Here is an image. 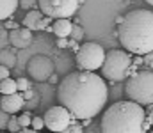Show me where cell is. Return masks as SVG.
Listing matches in <instances>:
<instances>
[{"label": "cell", "mask_w": 153, "mask_h": 133, "mask_svg": "<svg viewBox=\"0 0 153 133\" xmlns=\"http://www.w3.org/2000/svg\"><path fill=\"white\" fill-rule=\"evenodd\" d=\"M146 133H152V132H146Z\"/></svg>", "instance_id": "cell-36"}, {"label": "cell", "mask_w": 153, "mask_h": 133, "mask_svg": "<svg viewBox=\"0 0 153 133\" xmlns=\"http://www.w3.org/2000/svg\"><path fill=\"white\" fill-rule=\"evenodd\" d=\"M38 103H39V96L36 94V96H34L32 99L25 101V105H23V107H29V108H36V107H38Z\"/></svg>", "instance_id": "cell-26"}, {"label": "cell", "mask_w": 153, "mask_h": 133, "mask_svg": "<svg viewBox=\"0 0 153 133\" xmlns=\"http://www.w3.org/2000/svg\"><path fill=\"white\" fill-rule=\"evenodd\" d=\"M0 66L11 69L16 66V51L13 48H4L0 50Z\"/></svg>", "instance_id": "cell-15"}, {"label": "cell", "mask_w": 153, "mask_h": 133, "mask_svg": "<svg viewBox=\"0 0 153 133\" xmlns=\"http://www.w3.org/2000/svg\"><path fill=\"white\" fill-rule=\"evenodd\" d=\"M109 89L105 80L93 71H73L59 82L57 101L73 119H93L103 110Z\"/></svg>", "instance_id": "cell-1"}, {"label": "cell", "mask_w": 153, "mask_h": 133, "mask_svg": "<svg viewBox=\"0 0 153 133\" xmlns=\"http://www.w3.org/2000/svg\"><path fill=\"white\" fill-rule=\"evenodd\" d=\"M0 92H2V96H5V94H14V92H18L16 90V82L11 78V76H7V78H4L2 82H0Z\"/></svg>", "instance_id": "cell-16"}, {"label": "cell", "mask_w": 153, "mask_h": 133, "mask_svg": "<svg viewBox=\"0 0 153 133\" xmlns=\"http://www.w3.org/2000/svg\"><path fill=\"white\" fill-rule=\"evenodd\" d=\"M146 4H148V5H152V4H153V0H146Z\"/></svg>", "instance_id": "cell-35"}, {"label": "cell", "mask_w": 153, "mask_h": 133, "mask_svg": "<svg viewBox=\"0 0 153 133\" xmlns=\"http://www.w3.org/2000/svg\"><path fill=\"white\" fill-rule=\"evenodd\" d=\"M100 69H102V78H107L111 82L126 80L132 73H135L132 53L119 50V48H112V50L105 51V57H103Z\"/></svg>", "instance_id": "cell-4"}, {"label": "cell", "mask_w": 153, "mask_h": 133, "mask_svg": "<svg viewBox=\"0 0 153 133\" xmlns=\"http://www.w3.org/2000/svg\"><path fill=\"white\" fill-rule=\"evenodd\" d=\"M105 57V50L103 46H100L98 43L87 41V43L80 44L78 50L75 51V62L78 71H96L102 68Z\"/></svg>", "instance_id": "cell-6"}, {"label": "cell", "mask_w": 153, "mask_h": 133, "mask_svg": "<svg viewBox=\"0 0 153 133\" xmlns=\"http://www.w3.org/2000/svg\"><path fill=\"white\" fill-rule=\"evenodd\" d=\"M32 41H34V34L29 29H25V27H18V29H14V30L9 32V43L16 50L29 48L32 44Z\"/></svg>", "instance_id": "cell-11"}, {"label": "cell", "mask_w": 153, "mask_h": 133, "mask_svg": "<svg viewBox=\"0 0 153 133\" xmlns=\"http://www.w3.org/2000/svg\"><path fill=\"white\" fill-rule=\"evenodd\" d=\"M70 39H73V41H76V43H80V41L84 39V27H80V25L73 23L71 32H70Z\"/></svg>", "instance_id": "cell-17"}, {"label": "cell", "mask_w": 153, "mask_h": 133, "mask_svg": "<svg viewBox=\"0 0 153 133\" xmlns=\"http://www.w3.org/2000/svg\"><path fill=\"white\" fill-rule=\"evenodd\" d=\"M16 119H18L20 128H30V119H32V114H30V112H23V114H22V115H18Z\"/></svg>", "instance_id": "cell-18"}, {"label": "cell", "mask_w": 153, "mask_h": 133, "mask_svg": "<svg viewBox=\"0 0 153 133\" xmlns=\"http://www.w3.org/2000/svg\"><path fill=\"white\" fill-rule=\"evenodd\" d=\"M16 82V90L18 92H23V90H27V89L32 87V84H30V80L29 78H25V76H20L18 80H14Z\"/></svg>", "instance_id": "cell-19"}, {"label": "cell", "mask_w": 153, "mask_h": 133, "mask_svg": "<svg viewBox=\"0 0 153 133\" xmlns=\"http://www.w3.org/2000/svg\"><path fill=\"white\" fill-rule=\"evenodd\" d=\"M7 121H9V114H5L4 110H0V130H5Z\"/></svg>", "instance_id": "cell-25"}, {"label": "cell", "mask_w": 153, "mask_h": 133, "mask_svg": "<svg viewBox=\"0 0 153 133\" xmlns=\"http://www.w3.org/2000/svg\"><path fill=\"white\" fill-rule=\"evenodd\" d=\"M5 130L9 133H18L22 128H20V124H18V119H16V115H13V117H9V121H7V126H5Z\"/></svg>", "instance_id": "cell-20"}, {"label": "cell", "mask_w": 153, "mask_h": 133, "mask_svg": "<svg viewBox=\"0 0 153 133\" xmlns=\"http://www.w3.org/2000/svg\"><path fill=\"white\" fill-rule=\"evenodd\" d=\"M4 25H5V29H9V30L18 29V21H14V20H5V21H4Z\"/></svg>", "instance_id": "cell-27"}, {"label": "cell", "mask_w": 153, "mask_h": 133, "mask_svg": "<svg viewBox=\"0 0 153 133\" xmlns=\"http://www.w3.org/2000/svg\"><path fill=\"white\" fill-rule=\"evenodd\" d=\"M125 94L128 101H134L137 105H152L153 103V73L152 69L135 71L126 78Z\"/></svg>", "instance_id": "cell-5"}, {"label": "cell", "mask_w": 153, "mask_h": 133, "mask_svg": "<svg viewBox=\"0 0 153 133\" xmlns=\"http://www.w3.org/2000/svg\"><path fill=\"white\" fill-rule=\"evenodd\" d=\"M117 39L125 51L146 55L153 51V12L150 9H134L126 12L117 25Z\"/></svg>", "instance_id": "cell-2"}, {"label": "cell", "mask_w": 153, "mask_h": 133, "mask_svg": "<svg viewBox=\"0 0 153 133\" xmlns=\"http://www.w3.org/2000/svg\"><path fill=\"white\" fill-rule=\"evenodd\" d=\"M18 9V0H0V21L9 20Z\"/></svg>", "instance_id": "cell-14"}, {"label": "cell", "mask_w": 153, "mask_h": 133, "mask_svg": "<svg viewBox=\"0 0 153 133\" xmlns=\"http://www.w3.org/2000/svg\"><path fill=\"white\" fill-rule=\"evenodd\" d=\"M7 76H11V69H7V68L0 66V82H2L4 78H7Z\"/></svg>", "instance_id": "cell-28"}, {"label": "cell", "mask_w": 153, "mask_h": 133, "mask_svg": "<svg viewBox=\"0 0 153 133\" xmlns=\"http://www.w3.org/2000/svg\"><path fill=\"white\" fill-rule=\"evenodd\" d=\"M46 82H50V84H59V78H57V76H55V75H50V76H48V80H46Z\"/></svg>", "instance_id": "cell-32"}, {"label": "cell", "mask_w": 153, "mask_h": 133, "mask_svg": "<svg viewBox=\"0 0 153 133\" xmlns=\"http://www.w3.org/2000/svg\"><path fill=\"white\" fill-rule=\"evenodd\" d=\"M73 121H75L73 115H71L64 107H61V105L50 107V108L45 112V115H43V124L53 133L62 132V130L68 128Z\"/></svg>", "instance_id": "cell-8"}, {"label": "cell", "mask_w": 153, "mask_h": 133, "mask_svg": "<svg viewBox=\"0 0 153 133\" xmlns=\"http://www.w3.org/2000/svg\"><path fill=\"white\" fill-rule=\"evenodd\" d=\"M18 133H39V132H34L32 128H22Z\"/></svg>", "instance_id": "cell-33"}, {"label": "cell", "mask_w": 153, "mask_h": 133, "mask_svg": "<svg viewBox=\"0 0 153 133\" xmlns=\"http://www.w3.org/2000/svg\"><path fill=\"white\" fill-rule=\"evenodd\" d=\"M55 44H57V48H68V39H64V37H59Z\"/></svg>", "instance_id": "cell-30"}, {"label": "cell", "mask_w": 153, "mask_h": 133, "mask_svg": "<svg viewBox=\"0 0 153 133\" xmlns=\"http://www.w3.org/2000/svg\"><path fill=\"white\" fill-rule=\"evenodd\" d=\"M59 133H84V128H82V124H80V123L75 119V121H73L68 128H64L62 132H59Z\"/></svg>", "instance_id": "cell-21"}, {"label": "cell", "mask_w": 153, "mask_h": 133, "mask_svg": "<svg viewBox=\"0 0 153 133\" xmlns=\"http://www.w3.org/2000/svg\"><path fill=\"white\" fill-rule=\"evenodd\" d=\"M30 128L34 130V132H41L43 128H45V124H43V117H32L30 119Z\"/></svg>", "instance_id": "cell-23"}, {"label": "cell", "mask_w": 153, "mask_h": 133, "mask_svg": "<svg viewBox=\"0 0 153 133\" xmlns=\"http://www.w3.org/2000/svg\"><path fill=\"white\" fill-rule=\"evenodd\" d=\"M23 105H25V101H23V98H22L20 92L5 94V96H2V99H0V110H4V112L9 114V115L18 114V112L23 108Z\"/></svg>", "instance_id": "cell-12"}, {"label": "cell", "mask_w": 153, "mask_h": 133, "mask_svg": "<svg viewBox=\"0 0 153 133\" xmlns=\"http://www.w3.org/2000/svg\"><path fill=\"white\" fill-rule=\"evenodd\" d=\"M38 11L52 20L71 18L78 11V0H38Z\"/></svg>", "instance_id": "cell-7"}, {"label": "cell", "mask_w": 153, "mask_h": 133, "mask_svg": "<svg viewBox=\"0 0 153 133\" xmlns=\"http://www.w3.org/2000/svg\"><path fill=\"white\" fill-rule=\"evenodd\" d=\"M144 62L148 64V69H152V66H153V55H152V53H146V55H144L143 64H144Z\"/></svg>", "instance_id": "cell-29"}, {"label": "cell", "mask_w": 153, "mask_h": 133, "mask_svg": "<svg viewBox=\"0 0 153 133\" xmlns=\"http://www.w3.org/2000/svg\"><path fill=\"white\" fill-rule=\"evenodd\" d=\"M22 23H23V27L29 29L30 32L46 30V29L50 27V23H52V18L45 16V14H43L41 11H38V9H32V11H27V14H25V18L22 20Z\"/></svg>", "instance_id": "cell-10"}, {"label": "cell", "mask_w": 153, "mask_h": 133, "mask_svg": "<svg viewBox=\"0 0 153 133\" xmlns=\"http://www.w3.org/2000/svg\"><path fill=\"white\" fill-rule=\"evenodd\" d=\"M100 128L102 133H146L150 132V123L141 105L125 99L116 101L103 112Z\"/></svg>", "instance_id": "cell-3"}, {"label": "cell", "mask_w": 153, "mask_h": 133, "mask_svg": "<svg viewBox=\"0 0 153 133\" xmlns=\"http://www.w3.org/2000/svg\"><path fill=\"white\" fill-rule=\"evenodd\" d=\"M71 27H73V23H71L68 18H61V20H55V21L52 23L50 30L57 36V39H59V37L68 39V37H70V32H71Z\"/></svg>", "instance_id": "cell-13"}, {"label": "cell", "mask_w": 153, "mask_h": 133, "mask_svg": "<svg viewBox=\"0 0 153 133\" xmlns=\"http://www.w3.org/2000/svg\"><path fill=\"white\" fill-rule=\"evenodd\" d=\"M18 7H22L25 11H32L38 7V0H18Z\"/></svg>", "instance_id": "cell-22"}, {"label": "cell", "mask_w": 153, "mask_h": 133, "mask_svg": "<svg viewBox=\"0 0 153 133\" xmlns=\"http://www.w3.org/2000/svg\"><path fill=\"white\" fill-rule=\"evenodd\" d=\"M91 123H93V119H84V121H82V124H84V126H89Z\"/></svg>", "instance_id": "cell-34"}, {"label": "cell", "mask_w": 153, "mask_h": 133, "mask_svg": "<svg viewBox=\"0 0 153 133\" xmlns=\"http://www.w3.org/2000/svg\"><path fill=\"white\" fill-rule=\"evenodd\" d=\"M22 94V98H23V101H29V99H32L34 96H36V90L30 87V89H27V90H23V92H20Z\"/></svg>", "instance_id": "cell-24"}, {"label": "cell", "mask_w": 153, "mask_h": 133, "mask_svg": "<svg viewBox=\"0 0 153 133\" xmlns=\"http://www.w3.org/2000/svg\"><path fill=\"white\" fill-rule=\"evenodd\" d=\"M27 75L34 82H46L50 75H53V62L48 55H32L27 62Z\"/></svg>", "instance_id": "cell-9"}, {"label": "cell", "mask_w": 153, "mask_h": 133, "mask_svg": "<svg viewBox=\"0 0 153 133\" xmlns=\"http://www.w3.org/2000/svg\"><path fill=\"white\" fill-rule=\"evenodd\" d=\"M78 46H80V44L76 43V41H73V39H68V48H70V50L76 51V50H78Z\"/></svg>", "instance_id": "cell-31"}]
</instances>
